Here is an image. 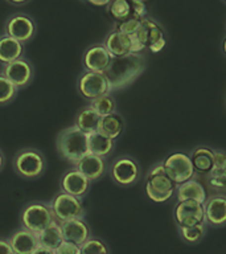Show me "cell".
<instances>
[{
    "label": "cell",
    "mask_w": 226,
    "mask_h": 254,
    "mask_svg": "<svg viewBox=\"0 0 226 254\" xmlns=\"http://www.w3.org/2000/svg\"><path fill=\"white\" fill-rule=\"evenodd\" d=\"M56 150L62 159L75 166L85 155L89 154L87 134L78 127H65L56 136Z\"/></svg>",
    "instance_id": "7a4b0ae2"
},
{
    "label": "cell",
    "mask_w": 226,
    "mask_h": 254,
    "mask_svg": "<svg viewBox=\"0 0 226 254\" xmlns=\"http://www.w3.org/2000/svg\"><path fill=\"white\" fill-rule=\"evenodd\" d=\"M99 121H101V115L97 114V113L87 105V106L79 109L78 113L75 114L74 126L78 127L82 132L89 135L95 132V131H98Z\"/></svg>",
    "instance_id": "d4e9b609"
},
{
    "label": "cell",
    "mask_w": 226,
    "mask_h": 254,
    "mask_svg": "<svg viewBox=\"0 0 226 254\" xmlns=\"http://www.w3.org/2000/svg\"><path fill=\"white\" fill-rule=\"evenodd\" d=\"M1 73L15 85L19 90L25 89L33 82L35 79V67L29 60L24 56L13 63L4 65Z\"/></svg>",
    "instance_id": "30bf717a"
},
{
    "label": "cell",
    "mask_w": 226,
    "mask_h": 254,
    "mask_svg": "<svg viewBox=\"0 0 226 254\" xmlns=\"http://www.w3.org/2000/svg\"><path fill=\"white\" fill-rule=\"evenodd\" d=\"M55 254H81V248L73 242L62 241V244L55 249Z\"/></svg>",
    "instance_id": "e575fe53"
},
{
    "label": "cell",
    "mask_w": 226,
    "mask_h": 254,
    "mask_svg": "<svg viewBox=\"0 0 226 254\" xmlns=\"http://www.w3.org/2000/svg\"><path fill=\"white\" fill-rule=\"evenodd\" d=\"M111 60H113V57H111V55L103 44L91 45L83 53V70L105 73L110 66Z\"/></svg>",
    "instance_id": "9a60e30c"
},
{
    "label": "cell",
    "mask_w": 226,
    "mask_h": 254,
    "mask_svg": "<svg viewBox=\"0 0 226 254\" xmlns=\"http://www.w3.org/2000/svg\"><path fill=\"white\" fill-rule=\"evenodd\" d=\"M204 208L206 224L216 228L226 225V193L208 196Z\"/></svg>",
    "instance_id": "2e32d148"
},
{
    "label": "cell",
    "mask_w": 226,
    "mask_h": 254,
    "mask_svg": "<svg viewBox=\"0 0 226 254\" xmlns=\"http://www.w3.org/2000/svg\"><path fill=\"white\" fill-rule=\"evenodd\" d=\"M140 24H142V19L131 17V19L123 20V21H115L113 31H118L122 32V33H126L128 36H132L135 32L138 31Z\"/></svg>",
    "instance_id": "836d02e7"
},
{
    "label": "cell",
    "mask_w": 226,
    "mask_h": 254,
    "mask_svg": "<svg viewBox=\"0 0 226 254\" xmlns=\"http://www.w3.org/2000/svg\"><path fill=\"white\" fill-rule=\"evenodd\" d=\"M77 90L89 102L105 94H111L110 85L105 73L87 70H83L77 78Z\"/></svg>",
    "instance_id": "52a82bcc"
},
{
    "label": "cell",
    "mask_w": 226,
    "mask_h": 254,
    "mask_svg": "<svg viewBox=\"0 0 226 254\" xmlns=\"http://www.w3.org/2000/svg\"><path fill=\"white\" fill-rule=\"evenodd\" d=\"M103 45L109 51L113 59H119V57H124V56L134 53L131 36L122 33V32L111 31L103 41Z\"/></svg>",
    "instance_id": "ac0fdd59"
},
{
    "label": "cell",
    "mask_w": 226,
    "mask_h": 254,
    "mask_svg": "<svg viewBox=\"0 0 226 254\" xmlns=\"http://www.w3.org/2000/svg\"><path fill=\"white\" fill-rule=\"evenodd\" d=\"M107 12L114 19V21H123V20L136 17L143 19L147 16L146 3L134 1V0H113L107 5Z\"/></svg>",
    "instance_id": "5bb4252c"
},
{
    "label": "cell",
    "mask_w": 226,
    "mask_h": 254,
    "mask_svg": "<svg viewBox=\"0 0 226 254\" xmlns=\"http://www.w3.org/2000/svg\"><path fill=\"white\" fill-rule=\"evenodd\" d=\"M206 222L204 224H198V225L192 226H180L177 228L180 237L185 244L189 245H197L205 238L206 236Z\"/></svg>",
    "instance_id": "f1b7e54d"
},
{
    "label": "cell",
    "mask_w": 226,
    "mask_h": 254,
    "mask_svg": "<svg viewBox=\"0 0 226 254\" xmlns=\"http://www.w3.org/2000/svg\"><path fill=\"white\" fill-rule=\"evenodd\" d=\"M225 1H226V0H225Z\"/></svg>",
    "instance_id": "7bdbcfd3"
},
{
    "label": "cell",
    "mask_w": 226,
    "mask_h": 254,
    "mask_svg": "<svg viewBox=\"0 0 226 254\" xmlns=\"http://www.w3.org/2000/svg\"><path fill=\"white\" fill-rule=\"evenodd\" d=\"M37 240H39V245L43 246V248H47V249L51 250L57 249L63 241L61 224L57 221H53L43 232L37 233Z\"/></svg>",
    "instance_id": "4316f807"
},
{
    "label": "cell",
    "mask_w": 226,
    "mask_h": 254,
    "mask_svg": "<svg viewBox=\"0 0 226 254\" xmlns=\"http://www.w3.org/2000/svg\"><path fill=\"white\" fill-rule=\"evenodd\" d=\"M205 180L212 190L226 193V168H213L209 175H206Z\"/></svg>",
    "instance_id": "1f68e13d"
},
{
    "label": "cell",
    "mask_w": 226,
    "mask_h": 254,
    "mask_svg": "<svg viewBox=\"0 0 226 254\" xmlns=\"http://www.w3.org/2000/svg\"><path fill=\"white\" fill-rule=\"evenodd\" d=\"M144 69L146 59L142 53H132L124 57L111 60L110 66L105 71L111 93L130 86L144 71Z\"/></svg>",
    "instance_id": "6da1fadb"
},
{
    "label": "cell",
    "mask_w": 226,
    "mask_h": 254,
    "mask_svg": "<svg viewBox=\"0 0 226 254\" xmlns=\"http://www.w3.org/2000/svg\"><path fill=\"white\" fill-rule=\"evenodd\" d=\"M9 244L15 254H32L39 248L37 234L20 226L9 236Z\"/></svg>",
    "instance_id": "d6986e66"
},
{
    "label": "cell",
    "mask_w": 226,
    "mask_h": 254,
    "mask_svg": "<svg viewBox=\"0 0 226 254\" xmlns=\"http://www.w3.org/2000/svg\"><path fill=\"white\" fill-rule=\"evenodd\" d=\"M222 51H224V53L226 55V37L224 39V43H222Z\"/></svg>",
    "instance_id": "b9f144b4"
},
{
    "label": "cell",
    "mask_w": 226,
    "mask_h": 254,
    "mask_svg": "<svg viewBox=\"0 0 226 254\" xmlns=\"http://www.w3.org/2000/svg\"><path fill=\"white\" fill-rule=\"evenodd\" d=\"M189 156L193 162L196 175L206 176L212 172L214 167V150L210 147H197Z\"/></svg>",
    "instance_id": "603a6c76"
},
{
    "label": "cell",
    "mask_w": 226,
    "mask_h": 254,
    "mask_svg": "<svg viewBox=\"0 0 226 254\" xmlns=\"http://www.w3.org/2000/svg\"><path fill=\"white\" fill-rule=\"evenodd\" d=\"M89 106H90L97 114L101 115V117L116 113V102H115L114 97L111 94H105L102 95V97H98V98L93 99V101L89 102Z\"/></svg>",
    "instance_id": "f546056e"
},
{
    "label": "cell",
    "mask_w": 226,
    "mask_h": 254,
    "mask_svg": "<svg viewBox=\"0 0 226 254\" xmlns=\"http://www.w3.org/2000/svg\"><path fill=\"white\" fill-rule=\"evenodd\" d=\"M32 254H55V250L47 249V248H43V246H39L37 249L33 252Z\"/></svg>",
    "instance_id": "f35d334b"
},
{
    "label": "cell",
    "mask_w": 226,
    "mask_h": 254,
    "mask_svg": "<svg viewBox=\"0 0 226 254\" xmlns=\"http://www.w3.org/2000/svg\"><path fill=\"white\" fill-rule=\"evenodd\" d=\"M37 27L33 17L25 13H16L7 20L4 25V35L13 37L20 43H31L35 37Z\"/></svg>",
    "instance_id": "9c48e42d"
},
{
    "label": "cell",
    "mask_w": 226,
    "mask_h": 254,
    "mask_svg": "<svg viewBox=\"0 0 226 254\" xmlns=\"http://www.w3.org/2000/svg\"><path fill=\"white\" fill-rule=\"evenodd\" d=\"M49 205H51L52 212H53V217L59 224L70 221V220L85 218V216H86L82 198L65 193L62 190L57 192L52 197Z\"/></svg>",
    "instance_id": "8992f818"
},
{
    "label": "cell",
    "mask_w": 226,
    "mask_h": 254,
    "mask_svg": "<svg viewBox=\"0 0 226 254\" xmlns=\"http://www.w3.org/2000/svg\"><path fill=\"white\" fill-rule=\"evenodd\" d=\"M19 91V89L0 71V107L8 106L13 102Z\"/></svg>",
    "instance_id": "4dcf8cb0"
},
{
    "label": "cell",
    "mask_w": 226,
    "mask_h": 254,
    "mask_svg": "<svg viewBox=\"0 0 226 254\" xmlns=\"http://www.w3.org/2000/svg\"><path fill=\"white\" fill-rule=\"evenodd\" d=\"M98 131L111 138L113 140H116L124 131V121L118 113H113V114L101 117Z\"/></svg>",
    "instance_id": "484cf974"
},
{
    "label": "cell",
    "mask_w": 226,
    "mask_h": 254,
    "mask_svg": "<svg viewBox=\"0 0 226 254\" xmlns=\"http://www.w3.org/2000/svg\"><path fill=\"white\" fill-rule=\"evenodd\" d=\"M87 146H89V154L106 159L114 150L115 140L99 131H95L93 134L87 135Z\"/></svg>",
    "instance_id": "cb8c5ba5"
},
{
    "label": "cell",
    "mask_w": 226,
    "mask_h": 254,
    "mask_svg": "<svg viewBox=\"0 0 226 254\" xmlns=\"http://www.w3.org/2000/svg\"><path fill=\"white\" fill-rule=\"evenodd\" d=\"M85 1L93 4L95 7H107L113 0H85Z\"/></svg>",
    "instance_id": "74e56055"
},
{
    "label": "cell",
    "mask_w": 226,
    "mask_h": 254,
    "mask_svg": "<svg viewBox=\"0 0 226 254\" xmlns=\"http://www.w3.org/2000/svg\"><path fill=\"white\" fill-rule=\"evenodd\" d=\"M176 188L177 186L168 176L163 162L151 167L146 176V193L150 200L156 204L170 201L176 193Z\"/></svg>",
    "instance_id": "277c9868"
},
{
    "label": "cell",
    "mask_w": 226,
    "mask_h": 254,
    "mask_svg": "<svg viewBox=\"0 0 226 254\" xmlns=\"http://www.w3.org/2000/svg\"><path fill=\"white\" fill-rule=\"evenodd\" d=\"M213 168H226V152H224V151H214Z\"/></svg>",
    "instance_id": "d590c367"
},
{
    "label": "cell",
    "mask_w": 226,
    "mask_h": 254,
    "mask_svg": "<svg viewBox=\"0 0 226 254\" xmlns=\"http://www.w3.org/2000/svg\"><path fill=\"white\" fill-rule=\"evenodd\" d=\"M62 229L63 241L73 242L75 245H83L85 242L91 237L90 226L87 225L85 218H78V220H70V221L62 222L61 224Z\"/></svg>",
    "instance_id": "e0dca14e"
},
{
    "label": "cell",
    "mask_w": 226,
    "mask_h": 254,
    "mask_svg": "<svg viewBox=\"0 0 226 254\" xmlns=\"http://www.w3.org/2000/svg\"><path fill=\"white\" fill-rule=\"evenodd\" d=\"M24 44L7 35L0 36V64L8 65L24 57Z\"/></svg>",
    "instance_id": "7402d4cb"
},
{
    "label": "cell",
    "mask_w": 226,
    "mask_h": 254,
    "mask_svg": "<svg viewBox=\"0 0 226 254\" xmlns=\"http://www.w3.org/2000/svg\"><path fill=\"white\" fill-rule=\"evenodd\" d=\"M73 167H75L81 174L85 175L91 183L99 180V179L105 175V172H106L107 170L105 159L93 154L85 155V156Z\"/></svg>",
    "instance_id": "ffe728a7"
},
{
    "label": "cell",
    "mask_w": 226,
    "mask_h": 254,
    "mask_svg": "<svg viewBox=\"0 0 226 254\" xmlns=\"http://www.w3.org/2000/svg\"><path fill=\"white\" fill-rule=\"evenodd\" d=\"M8 3L13 4V5H23V4H27L28 1H31V0H7Z\"/></svg>",
    "instance_id": "60d3db41"
},
{
    "label": "cell",
    "mask_w": 226,
    "mask_h": 254,
    "mask_svg": "<svg viewBox=\"0 0 226 254\" xmlns=\"http://www.w3.org/2000/svg\"><path fill=\"white\" fill-rule=\"evenodd\" d=\"M176 197H177V201H196L200 204H205L208 194H206L204 184L194 178L177 186Z\"/></svg>",
    "instance_id": "44dd1931"
},
{
    "label": "cell",
    "mask_w": 226,
    "mask_h": 254,
    "mask_svg": "<svg viewBox=\"0 0 226 254\" xmlns=\"http://www.w3.org/2000/svg\"><path fill=\"white\" fill-rule=\"evenodd\" d=\"M47 158L41 150L36 147H23L12 158V168L23 180H37L47 170Z\"/></svg>",
    "instance_id": "3957f363"
},
{
    "label": "cell",
    "mask_w": 226,
    "mask_h": 254,
    "mask_svg": "<svg viewBox=\"0 0 226 254\" xmlns=\"http://www.w3.org/2000/svg\"><path fill=\"white\" fill-rule=\"evenodd\" d=\"M81 248V254H110V250L101 238L90 237Z\"/></svg>",
    "instance_id": "d6a6232c"
},
{
    "label": "cell",
    "mask_w": 226,
    "mask_h": 254,
    "mask_svg": "<svg viewBox=\"0 0 226 254\" xmlns=\"http://www.w3.org/2000/svg\"><path fill=\"white\" fill-rule=\"evenodd\" d=\"M164 168L176 186H180L182 183L192 180L196 178V171L192 159L189 155L184 152H174L170 154L168 158L164 159Z\"/></svg>",
    "instance_id": "ba28073f"
},
{
    "label": "cell",
    "mask_w": 226,
    "mask_h": 254,
    "mask_svg": "<svg viewBox=\"0 0 226 254\" xmlns=\"http://www.w3.org/2000/svg\"><path fill=\"white\" fill-rule=\"evenodd\" d=\"M5 163H7V159H5V155H4L3 150L0 148V172L4 170V167H5Z\"/></svg>",
    "instance_id": "ab89813d"
},
{
    "label": "cell",
    "mask_w": 226,
    "mask_h": 254,
    "mask_svg": "<svg viewBox=\"0 0 226 254\" xmlns=\"http://www.w3.org/2000/svg\"><path fill=\"white\" fill-rule=\"evenodd\" d=\"M0 254H15L8 238H0Z\"/></svg>",
    "instance_id": "8d00e7d4"
},
{
    "label": "cell",
    "mask_w": 226,
    "mask_h": 254,
    "mask_svg": "<svg viewBox=\"0 0 226 254\" xmlns=\"http://www.w3.org/2000/svg\"><path fill=\"white\" fill-rule=\"evenodd\" d=\"M140 170L138 163L131 156H119L110 166V176L118 186H132L139 179Z\"/></svg>",
    "instance_id": "8fae6325"
},
{
    "label": "cell",
    "mask_w": 226,
    "mask_h": 254,
    "mask_svg": "<svg viewBox=\"0 0 226 254\" xmlns=\"http://www.w3.org/2000/svg\"><path fill=\"white\" fill-rule=\"evenodd\" d=\"M53 221L56 220L49 201L33 200L27 202L20 212V226L36 234L43 232Z\"/></svg>",
    "instance_id": "5b68a950"
},
{
    "label": "cell",
    "mask_w": 226,
    "mask_h": 254,
    "mask_svg": "<svg viewBox=\"0 0 226 254\" xmlns=\"http://www.w3.org/2000/svg\"><path fill=\"white\" fill-rule=\"evenodd\" d=\"M91 182L81 174L75 167L69 168L59 178V190L78 198H83L89 193Z\"/></svg>",
    "instance_id": "4fadbf2b"
},
{
    "label": "cell",
    "mask_w": 226,
    "mask_h": 254,
    "mask_svg": "<svg viewBox=\"0 0 226 254\" xmlns=\"http://www.w3.org/2000/svg\"><path fill=\"white\" fill-rule=\"evenodd\" d=\"M144 23H146L147 31H148V44H147V49H150L152 53H159V52H162L167 44L166 36H164L163 29L156 21L150 19L148 16L144 17Z\"/></svg>",
    "instance_id": "83f0119b"
},
{
    "label": "cell",
    "mask_w": 226,
    "mask_h": 254,
    "mask_svg": "<svg viewBox=\"0 0 226 254\" xmlns=\"http://www.w3.org/2000/svg\"><path fill=\"white\" fill-rule=\"evenodd\" d=\"M173 218L177 228L204 224L206 222L204 204L196 201H177L173 209Z\"/></svg>",
    "instance_id": "7c38bea8"
}]
</instances>
